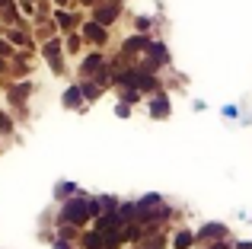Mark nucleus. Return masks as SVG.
I'll return each instance as SVG.
<instances>
[{"instance_id": "f257e3e1", "label": "nucleus", "mask_w": 252, "mask_h": 249, "mask_svg": "<svg viewBox=\"0 0 252 249\" xmlns=\"http://www.w3.org/2000/svg\"><path fill=\"white\" fill-rule=\"evenodd\" d=\"M64 220H70V224H86V220H90V205H86V201H67V208H64Z\"/></svg>"}, {"instance_id": "f03ea898", "label": "nucleus", "mask_w": 252, "mask_h": 249, "mask_svg": "<svg viewBox=\"0 0 252 249\" xmlns=\"http://www.w3.org/2000/svg\"><path fill=\"white\" fill-rule=\"evenodd\" d=\"M118 10H122V0H109L105 6H99V10H96V19H93V23L112 26V23H115V16H118Z\"/></svg>"}, {"instance_id": "7ed1b4c3", "label": "nucleus", "mask_w": 252, "mask_h": 249, "mask_svg": "<svg viewBox=\"0 0 252 249\" xmlns=\"http://www.w3.org/2000/svg\"><path fill=\"white\" fill-rule=\"evenodd\" d=\"M147 55H150V64L154 67H163V64H169V51L163 42H150L147 45Z\"/></svg>"}, {"instance_id": "20e7f679", "label": "nucleus", "mask_w": 252, "mask_h": 249, "mask_svg": "<svg viewBox=\"0 0 252 249\" xmlns=\"http://www.w3.org/2000/svg\"><path fill=\"white\" fill-rule=\"evenodd\" d=\"M150 119H169V96H157L150 99Z\"/></svg>"}, {"instance_id": "39448f33", "label": "nucleus", "mask_w": 252, "mask_h": 249, "mask_svg": "<svg viewBox=\"0 0 252 249\" xmlns=\"http://www.w3.org/2000/svg\"><path fill=\"white\" fill-rule=\"evenodd\" d=\"M204 237H214V240H223V237H227V227H223V224H204V230L198 233V240H204Z\"/></svg>"}, {"instance_id": "423d86ee", "label": "nucleus", "mask_w": 252, "mask_h": 249, "mask_svg": "<svg viewBox=\"0 0 252 249\" xmlns=\"http://www.w3.org/2000/svg\"><path fill=\"white\" fill-rule=\"evenodd\" d=\"M191 243H195V233L191 230H179L176 237H172V249H189Z\"/></svg>"}, {"instance_id": "0eeeda50", "label": "nucleus", "mask_w": 252, "mask_h": 249, "mask_svg": "<svg viewBox=\"0 0 252 249\" xmlns=\"http://www.w3.org/2000/svg\"><path fill=\"white\" fill-rule=\"evenodd\" d=\"M83 32L93 38V42H99V45L105 42V26H99V23H86V26H83Z\"/></svg>"}, {"instance_id": "6e6552de", "label": "nucleus", "mask_w": 252, "mask_h": 249, "mask_svg": "<svg viewBox=\"0 0 252 249\" xmlns=\"http://www.w3.org/2000/svg\"><path fill=\"white\" fill-rule=\"evenodd\" d=\"M80 99H83L80 87H67V93H64V109H77V106H80Z\"/></svg>"}, {"instance_id": "1a4fd4ad", "label": "nucleus", "mask_w": 252, "mask_h": 249, "mask_svg": "<svg viewBox=\"0 0 252 249\" xmlns=\"http://www.w3.org/2000/svg\"><path fill=\"white\" fill-rule=\"evenodd\" d=\"M45 58H48V64H61V45L58 42H45Z\"/></svg>"}, {"instance_id": "9d476101", "label": "nucleus", "mask_w": 252, "mask_h": 249, "mask_svg": "<svg viewBox=\"0 0 252 249\" xmlns=\"http://www.w3.org/2000/svg\"><path fill=\"white\" fill-rule=\"evenodd\" d=\"M102 55H90V58H86V61L80 64V70H83V74H93V70H96V67H102ZM96 74H99V70H96Z\"/></svg>"}, {"instance_id": "9b49d317", "label": "nucleus", "mask_w": 252, "mask_h": 249, "mask_svg": "<svg viewBox=\"0 0 252 249\" xmlns=\"http://www.w3.org/2000/svg\"><path fill=\"white\" fill-rule=\"evenodd\" d=\"M122 102H128V106H134V102H141V93H137L134 87H131V90L125 87V90H122Z\"/></svg>"}, {"instance_id": "f8f14e48", "label": "nucleus", "mask_w": 252, "mask_h": 249, "mask_svg": "<svg viewBox=\"0 0 252 249\" xmlns=\"http://www.w3.org/2000/svg\"><path fill=\"white\" fill-rule=\"evenodd\" d=\"M144 45H150V42H147V38H141V35H134V38H128V42H125V48H128V51H141Z\"/></svg>"}, {"instance_id": "ddd939ff", "label": "nucleus", "mask_w": 252, "mask_h": 249, "mask_svg": "<svg viewBox=\"0 0 252 249\" xmlns=\"http://www.w3.org/2000/svg\"><path fill=\"white\" fill-rule=\"evenodd\" d=\"M80 45H83L80 35H70V38H67V48H64V51H67V55H77V51H80Z\"/></svg>"}, {"instance_id": "4468645a", "label": "nucleus", "mask_w": 252, "mask_h": 249, "mask_svg": "<svg viewBox=\"0 0 252 249\" xmlns=\"http://www.w3.org/2000/svg\"><path fill=\"white\" fill-rule=\"evenodd\" d=\"M80 93H86V96H90V102H93V99L99 96V87H93V83H83V87H80Z\"/></svg>"}, {"instance_id": "2eb2a0df", "label": "nucleus", "mask_w": 252, "mask_h": 249, "mask_svg": "<svg viewBox=\"0 0 252 249\" xmlns=\"http://www.w3.org/2000/svg\"><path fill=\"white\" fill-rule=\"evenodd\" d=\"M115 115H118V119H128V115H131V106H128V102H118V106H115Z\"/></svg>"}, {"instance_id": "dca6fc26", "label": "nucleus", "mask_w": 252, "mask_h": 249, "mask_svg": "<svg viewBox=\"0 0 252 249\" xmlns=\"http://www.w3.org/2000/svg\"><path fill=\"white\" fill-rule=\"evenodd\" d=\"M58 19H61L64 26H74V23H80V16H70V13H58Z\"/></svg>"}, {"instance_id": "f3484780", "label": "nucleus", "mask_w": 252, "mask_h": 249, "mask_svg": "<svg viewBox=\"0 0 252 249\" xmlns=\"http://www.w3.org/2000/svg\"><path fill=\"white\" fill-rule=\"evenodd\" d=\"M220 115H223V119H236V115H240V109H236V106H223Z\"/></svg>"}, {"instance_id": "a211bd4d", "label": "nucleus", "mask_w": 252, "mask_h": 249, "mask_svg": "<svg viewBox=\"0 0 252 249\" xmlns=\"http://www.w3.org/2000/svg\"><path fill=\"white\" fill-rule=\"evenodd\" d=\"M70 192H77L74 186H58V198H64V195H70Z\"/></svg>"}, {"instance_id": "6ab92c4d", "label": "nucleus", "mask_w": 252, "mask_h": 249, "mask_svg": "<svg viewBox=\"0 0 252 249\" xmlns=\"http://www.w3.org/2000/svg\"><path fill=\"white\" fill-rule=\"evenodd\" d=\"M236 249H252V240H240V243H236Z\"/></svg>"}, {"instance_id": "aec40b11", "label": "nucleus", "mask_w": 252, "mask_h": 249, "mask_svg": "<svg viewBox=\"0 0 252 249\" xmlns=\"http://www.w3.org/2000/svg\"><path fill=\"white\" fill-rule=\"evenodd\" d=\"M55 3H58V6H67V3H70V0H55Z\"/></svg>"}, {"instance_id": "412c9836", "label": "nucleus", "mask_w": 252, "mask_h": 249, "mask_svg": "<svg viewBox=\"0 0 252 249\" xmlns=\"http://www.w3.org/2000/svg\"><path fill=\"white\" fill-rule=\"evenodd\" d=\"M83 3H96V0H83Z\"/></svg>"}]
</instances>
